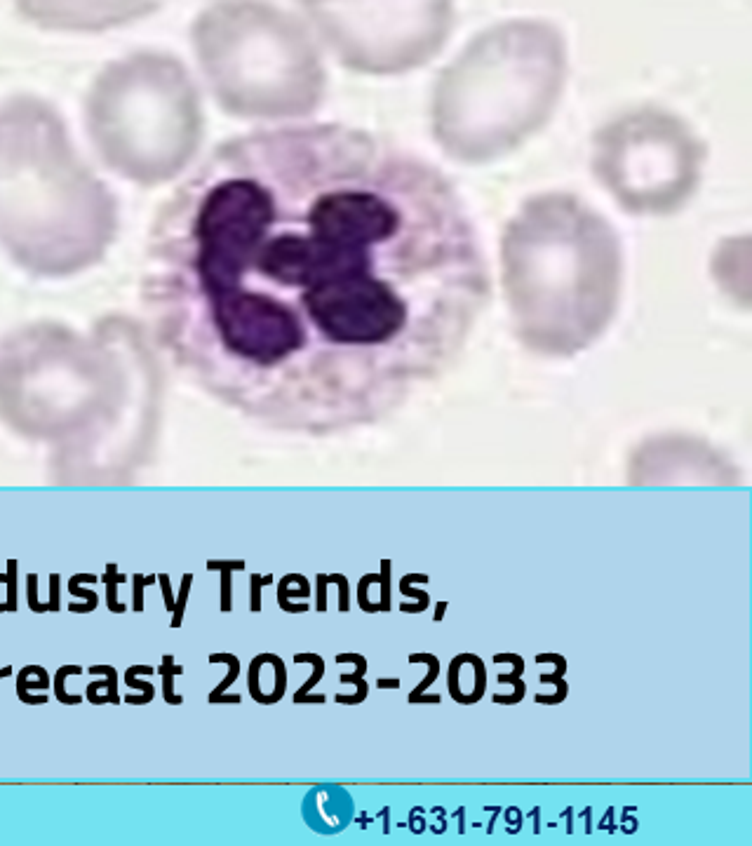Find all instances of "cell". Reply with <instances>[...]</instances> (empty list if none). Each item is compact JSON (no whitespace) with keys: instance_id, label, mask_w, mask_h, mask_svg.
<instances>
[{"instance_id":"1","label":"cell","mask_w":752,"mask_h":846,"mask_svg":"<svg viewBox=\"0 0 752 846\" xmlns=\"http://www.w3.org/2000/svg\"><path fill=\"white\" fill-rule=\"evenodd\" d=\"M144 264L167 337L217 391L318 428L445 369L489 297L452 179L341 123L219 144L160 207Z\"/></svg>"},{"instance_id":"2","label":"cell","mask_w":752,"mask_h":846,"mask_svg":"<svg viewBox=\"0 0 752 846\" xmlns=\"http://www.w3.org/2000/svg\"><path fill=\"white\" fill-rule=\"evenodd\" d=\"M499 264L517 329L539 351L586 346L619 304L621 238L576 193H536L517 207L501 231Z\"/></svg>"},{"instance_id":"3","label":"cell","mask_w":752,"mask_h":846,"mask_svg":"<svg viewBox=\"0 0 752 846\" xmlns=\"http://www.w3.org/2000/svg\"><path fill=\"white\" fill-rule=\"evenodd\" d=\"M118 203L73 149L59 113L31 94L0 104V247L26 271L62 278L102 261Z\"/></svg>"},{"instance_id":"4","label":"cell","mask_w":752,"mask_h":846,"mask_svg":"<svg viewBox=\"0 0 752 846\" xmlns=\"http://www.w3.org/2000/svg\"><path fill=\"white\" fill-rule=\"evenodd\" d=\"M567 73V43L555 24L489 26L435 80L428 106L435 144L461 165L506 158L553 120Z\"/></svg>"},{"instance_id":"5","label":"cell","mask_w":752,"mask_h":846,"mask_svg":"<svg viewBox=\"0 0 752 846\" xmlns=\"http://www.w3.org/2000/svg\"><path fill=\"white\" fill-rule=\"evenodd\" d=\"M191 40L214 99L235 118H306L325 102L318 40L268 0H214L193 22Z\"/></svg>"},{"instance_id":"6","label":"cell","mask_w":752,"mask_h":846,"mask_svg":"<svg viewBox=\"0 0 752 846\" xmlns=\"http://www.w3.org/2000/svg\"><path fill=\"white\" fill-rule=\"evenodd\" d=\"M85 116L104 163L141 186L184 172L203 139L198 87L163 52H134L106 66L87 94Z\"/></svg>"},{"instance_id":"7","label":"cell","mask_w":752,"mask_h":846,"mask_svg":"<svg viewBox=\"0 0 752 846\" xmlns=\"http://www.w3.org/2000/svg\"><path fill=\"white\" fill-rule=\"evenodd\" d=\"M708 146L680 113L642 104L604 120L590 137V170L633 217H673L701 188Z\"/></svg>"},{"instance_id":"8","label":"cell","mask_w":752,"mask_h":846,"mask_svg":"<svg viewBox=\"0 0 752 846\" xmlns=\"http://www.w3.org/2000/svg\"><path fill=\"white\" fill-rule=\"evenodd\" d=\"M332 57L362 76H405L438 57L456 26L454 0H297Z\"/></svg>"},{"instance_id":"9","label":"cell","mask_w":752,"mask_h":846,"mask_svg":"<svg viewBox=\"0 0 752 846\" xmlns=\"http://www.w3.org/2000/svg\"><path fill=\"white\" fill-rule=\"evenodd\" d=\"M90 384V362L52 329L19 339L0 360V400L24 421L57 419L85 400Z\"/></svg>"},{"instance_id":"10","label":"cell","mask_w":752,"mask_h":846,"mask_svg":"<svg viewBox=\"0 0 752 846\" xmlns=\"http://www.w3.org/2000/svg\"><path fill=\"white\" fill-rule=\"evenodd\" d=\"M15 5L43 29L99 33L153 15L160 0H15Z\"/></svg>"},{"instance_id":"11","label":"cell","mask_w":752,"mask_h":846,"mask_svg":"<svg viewBox=\"0 0 752 846\" xmlns=\"http://www.w3.org/2000/svg\"><path fill=\"white\" fill-rule=\"evenodd\" d=\"M90 675H106V677H104V680L90 682V687H87V696H85L87 701L94 703V705L120 703L116 668H111V666H92L90 668Z\"/></svg>"},{"instance_id":"12","label":"cell","mask_w":752,"mask_h":846,"mask_svg":"<svg viewBox=\"0 0 752 846\" xmlns=\"http://www.w3.org/2000/svg\"><path fill=\"white\" fill-rule=\"evenodd\" d=\"M102 581L106 583V607H109L113 614H125L127 607L118 600V586L120 583H125V574H118L116 562H111L109 567H106V574L102 576Z\"/></svg>"},{"instance_id":"13","label":"cell","mask_w":752,"mask_h":846,"mask_svg":"<svg viewBox=\"0 0 752 846\" xmlns=\"http://www.w3.org/2000/svg\"><path fill=\"white\" fill-rule=\"evenodd\" d=\"M174 656H163V666H160V677H163V696H165V701L170 703V705H181V701H184V698H181V694H177V691H174V687H172V682H174V677L177 675H181L184 673V668L181 666H174V661H172Z\"/></svg>"},{"instance_id":"14","label":"cell","mask_w":752,"mask_h":846,"mask_svg":"<svg viewBox=\"0 0 752 846\" xmlns=\"http://www.w3.org/2000/svg\"><path fill=\"white\" fill-rule=\"evenodd\" d=\"M69 675H83V668L80 666H66V668H59L57 675H55V696L59 703L64 705H76V703H83V696L80 694H66V677Z\"/></svg>"},{"instance_id":"15","label":"cell","mask_w":752,"mask_h":846,"mask_svg":"<svg viewBox=\"0 0 752 846\" xmlns=\"http://www.w3.org/2000/svg\"><path fill=\"white\" fill-rule=\"evenodd\" d=\"M221 661L228 663V668H231V670H228V677H226V680L221 682L217 689H212V694H210V703H219L221 694H224V691H226L228 687H231V684L235 682V677H238V670H240V666H238V658L231 656V654H212V656H210V663H221Z\"/></svg>"},{"instance_id":"16","label":"cell","mask_w":752,"mask_h":846,"mask_svg":"<svg viewBox=\"0 0 752 846\" xmlns=\"http://www.w3.org/2000/svg\"><path fill=\"white\" fill-rule=\"evenodd\" d=\"M210 569H221V579H224V590H221V609H231V572L233 569H243L245 562H210Z\"/></svg>"},{"instance_id":"17","label":"cell","mask_w":752,"mask_h":846,"mask_svg":"<svg viewBox=\"0 0 752 846\" xmlns=\"http://www.w3.org/2000/svg\"><path fill=\"white\" fill-rule=\"evenodd\" d=\"M29 689H40V691H45V689H50V675H47V670L45 673H40L38 675V680H29V673H26V668L22 670V673H19V677H17V696H19V701H26V694H29Z\"/></svg>"},{"instance_id":"18","label":"cell","mask_w":752,"mask_h":846,"mask_svg":"<svg viewBox=\"0 0 752 846\" xmlns=\"http://www.w3.org/2000/svg\"><path fill=\"white\" fill-rule=\"evenodd\" d=\"M191 581H193L191 574H186L184 581H181L179 597L172 607V628H179L181 619H184V607H186V597H188V593H191Z\"/></svg>"},{"instance_id":"19","label":"cell","mask_w":752,"mask_h":846,"mask_svg":"<svg viewBox=\"0 0 752 846\" xmlns=\"http://www.w3.org/2000/svg\"><path fill=\"white\" fill-rule=\"evenodd\" d=\"M5 583H8V602H5V609L17 611V560L8 562V574H5Z\"/></svg>"},{"instance_id":"20","label":"cell","mask_w":752,"mask_h":846,"mask_svg":"<svg viewBox=\"0 0 752 846\" xmlns=\"http://www.w3.org/2000/svg\"><path fill=\"white\" fill-rule=\"evenodd\" d=\"M26 600H29V607H31V611H36V614H45V611H50V604L38 602V576L36 574H29V579H26Z\"/></svg>"},{"instance_id":"21","label":"cell","mask_w":752,"mask_h":846,"mask_svg":"<svg viewBox=\"0 0 752 846\" xmlns=\"http://www.w3.org/2000/svg\"><path fill=\"white\" fill-rule=\"evenodd\" d=\"M158 581V576H141L134 574V611H144V588Z\"/></svg>"},{"instance_id":"22","label":"cell","mask_w":752,"mask_h":846,"mask_svg":"<svg viewBox=\"0 0 752 846\" xmlns=\"http://www.w3.org/2000/svg\"><path fill=\"white\" fill-rule=\"evenodd\" d=\"M69 593H71L73 597H80V600H87V602L92 604V607H97V602H99V595L94 593V590H85V588H80V586H78L76 576H71V581H69Z\"/></svg>"},{"instance_id":"23","label":"cell","mask_w":752,"mask_h":846,"mask_svg":"<svg viewBox=\"0 0 752 846\" xmlns=\"http://www.w3.org/2000/svg\"><path fill=\"white\" fill-rule=\"evenodd\" d=\"M125 684H127V687H130V689H139V691H144V694L149 696V698L156 696V687H153L151 682H141V680H137V677H134L132 673H125Z\"/></svg>"},{"instance_id":"24","label":"cell","mask_w":752,"mask_h":846,"mask_svg":"<svg viewBox=\"0 0 752 846\" xmlns=\"http://www.w3.org/2000/svg\"><path fill=\"white\" fill-rule=\"evenodd\" d=\"M59 609V576H50V611Z\"/></svg>"},{"instance_id":"25","label":"cell","mask_w":752,"mask_h":846,"mask_svg":"<svg viewBox=\"0 0 752 846\" xmlns=\"http://www.w3.org/2000/svg\"><path fill=\"white\" fill-rule=\"evenodd\" d=\"M160 586H163V595H165V607L167 611H172L174 607V600H172V590H170V579H167V574H160Z\"/></svg>"},{"instance_id":"26","label":"cell","mask_w":752,"mask_h":846,"mask_svg":"<svg viewBox=\"0 0 752 846\" xmlns=\"http://www.w3.org/2000/svg\"><path fill=\"white\" fill-rule=\"evenodd\" d=\"M127 673H132V675H153V668L151 666H132L130 670H127Z\"/></svg>"},{"instance_id":"27","label":"cell","mask_w":752,"mask_h":846,"mask_svg":"<svg viewBox=\"0 0 752 846\" xmlns=\"http://www.w3.org/2000/svg\"><path fill=\"white\" fill-rule=\"evenodd\" d=\"M12 675V668H0V682H3V677H10Z\"/></svg>"},{"instance_id":"28","label":"cell","mask_w":752,"mask_h":846,"mask_svg":"<svg viewBox=\"0 0 752 846\" xmlns=\"http://www.w3.org/2000/svg\"><path fill=\"white\" fill-rule=\"evenodd\" d=\"M0 611H5V607H3V604H0Z\"/></svg>"}]
</instances>
